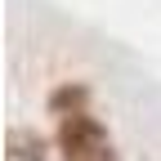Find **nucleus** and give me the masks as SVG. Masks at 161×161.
Masks as SVG:
<instances>
[{
  "label": "nucleus",
  "mask_w": 161,
  "mask_h": 161,
  "mask_svg": "<svg viewBox=\"0 0 161 161\" xmlns=\"http://www.w3.org/2000/svg\"><path fill=\"white\" fill-rule=\"evenodd\" d=\"M49 139L36 125H9L5 134V161H49Z\"/></svg>",
  "instance_id": "2"
},
{
  "label": "nucleus",
  "mask_w": 161,
  "mask_h": 161,
  "mask_svg": "<svg viewBox=\"0 0 161 161\" xmlns=\"http://www.w3.org/2000/svg\"><path fill=\"white\" fill-rule=\"evenodd\" d=\"M103 148H112V134H108V125L94 112L63 116L58 130H54V152L63 157V161H94Z\"/></svg>",
  "instance_id": "1"
},
{
  "label": "nucleus",
  "mask_w": 161,
  "mask_h": 161,
  "mask_svg": "<svg viewBox=\"0 0 161 161\" xmlns=\"http://www.w3.org/2000/svg\"><path fill=\"white\" fill-rule=\"evenodd\" d=\"M94 161H121V152H116V148H103V152L94 157Z\"/></svg>",
  "instance_id": "4"
},
{
  "label": "nucleus",
  "mask_w": 161,
  "mask_h": 161,
  "mask_svg": "<svg viewBox=\"0 0 161 161\" xmlns=\"http://www.w3.org/2000/svg\"><path fill=\"white\" fill-rule=\"evenodd\" d=\"M90 85L85 80H63V85H54L49 98H45V112L54 121H63V116H76V112H90Z\"/></svg>",
  "instance_id": "3"
}]
</instances>
